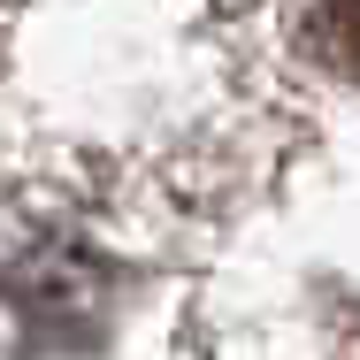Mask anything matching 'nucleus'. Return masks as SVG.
Masks as SVG:
<instances>
[{
	"label": "nucleus",
	"mask_w": 360,
	"mask_h": 360,
	"mask_svg": "<svg viewBox=\"0 0 360 360\" xmlns=\"http://www.w3.org/2000/svg\"><path fill=\"white\" fill-rule=\"evenodd\" d=\"M92 284H100V269L84 253H46V261H15L8 291L39 322H77V314H92Z\"/></svg>",
	"instance_id": "f257e3e1"
},
{
	"label": "nucleus",
	"mask_w": 360,
	"mask_h": 360,
	"mask_svg": "<svg viewBox=\"0 0 360 360\" xmlns=\"http://www.w3.org/2000/svg\"><path fill=\"white\" fill-rule=\"evenodd\" d=\"M307 46H314L330 70L360 77V0H314V15H307Z\"/></svg>",
	"instance_id": "f03ea898"
}]
</instances>
